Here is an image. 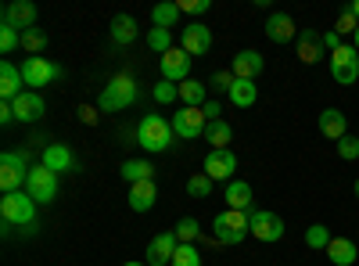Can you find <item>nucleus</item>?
Here are the masks:
<instances>
[{
	"mask_svg": "<svg viewBox=\"0 0 359 266\" xmlns=\"http://www.w3.org/2000/svg\"><path fill=\"white\" fill-rule=\"evenodd\" d=\"M237 108H252L255 101H259V86H255V79H237L233 86H230V94H226Z\"/></svg>",
	"mask_w": 359,
	"mask_h": 266,
	"instance_id": "nucleus-27",
	"label": "nucleus"
},
{
	"mask_svg": "<svg viewBox=\"0 0 359 266\" xmlns=\"http://www.w3.org/2000/svg\"><path fill=\"white\" fill-rule=\"evenodd\" d=\"M47 47V33L43 29H29V33H22V51H29L33 58H40Z\"/></svg>",
	"mask_w": 359,
	"mask_h": 266,
	"instance_id": "nucleus-33",
	"label": "nucleus"
},
{
	"mask_svg": "<svg viewBox=\"0 0 359 266\" xmlns=\"http://www.w3.org/2000/svg\"><path fill=\"white\" fill-rule=\"evenodd\" d=\"M327 259H331L334 266H352L359 259V248L348 238H331V245H327Z\"/></svg>",
	"mask_w": 359,
	"mask_h": 266,
	"instance_id": "nucleus-25",
	"label": "nucleus"
},
{
	"mask_svg": "<svg viewBox=\"0 0 359 266\" xmlns=\"http://www.w3.org/2000/svg\"><path fill=\"white\" fill-rule=\"evenodd\" d=\"M208 130V115L205 108H180L172 115V133L184 137V140H194V137H205Z\"/></svg>",
	"mask_w": 359,
	"mask_h": 266,
	"instance_id": "nucleus-8",
	"label": "nucleus"
},
{
	"mask_svg": "<svg viewBox=\"0 0 359 266\" xmlns=\"http://www.w3.org/2000/svg\"><path fill=\"white\" fill-rule=\"evenodd\" d=\"M327 62H331V76H334V83L348 86V83L359 79V51H355L352 44H341L338 51H331V54H327Z\"/></svg>",
	"mask_w": 359,
	"mask_h": 266,
	"instance_id": "nucleus-6",
	"label": "nucleus"
},
{
	"mask_svg": "<svg viewBox=\"0 0 359 266\" xmlns=\"http://www.w3.org/2000/svg\"><path fill=\"white\" fill-rule=\"evenodd\" d=\"M233 83H237V76H233L230 69H226V72H216V76H212V86H219V91H226V94H230V86H233Z\"/></svg>",
	"mask_w": 359,
	"mask_h": 266,
	"instance_id": "nucleus-43",
	"label": "nucleus"
},
{
	"mask_svg": "<svg viewBox=\"0 0 359 266\" xmlns=\"http://www.w3.org/2000/svg\"><path fill=\"white\" fill-rule=\"evenodd\" d=\"M223 201H226V209H241V213H248V209H252V184H245V180H230Z\"/></svg>",
	"mask_w": 359,
	"mask_h": 266,
	"instance_id": "nucleus-24",
	"label": "nucleus"
},
{
	"mask_svg": "<svg viewBox=\"0 0 359 266\" xmlns=\"http://www.w3.org/2000/svg\"><path fill=\"white\" fill-rule=\"evenodd\" d=\"M25 194L36 205H50L57 198V173H50L43 162L33 166V173H29V180H25Z\"/></svg>",
	"mask_w": 359,
	"mask_h": 266,
	"instance_id": "nucleus-7",
	"label": "nucleus"
},
{
	"mask_svg": "<svg viewBox=\"0 0 359 266\" xmlns=\"http://www.w3.org/2000/svg\"><path fill=\"white\" fill-rule=\"evenodd\" d=\"M162 79H169V83L191 79V54L184 47H172L162 54Z\"/></svg>",
	"mask_w": 359,
	"mask_h": 266,
	"instance_id": "nucleus-11",
	"label": "nucleus"
},
{
	"mask_svg": "<svg viewBox=\"0 0 359 266\" xmlns=\"http://www.w3.org/2000/svg\"><path fill=\"white\" fill-rule=\"evenodd\" d=\"M180 15H184V11H180V4H172V0H165V4H158V8L151 11V22H155V29H172Z\"/></svg>",
	"mask_w": 359,
	"mask_h": 266,
	"instance_id": "nucleus-31",
	"label": "nucleus"
},
{
	"mask_svg": "<svg viewBox=\"0 0 359 266\" xmlns=\"http://www.w3.org/2000/svg\"><path fill=\"white\" fill-rule=\"evenodd\" d=\"M352 47H355V51H359V29H355V36H352Z\"/></svg>",
	"mask_w": 359,
	"mask_h": 266,
	"instance_id": "nucleus-48",
	"label": "nucleus"
},
{
	"mask_svg": "<svg viewBox=\"0 0 359 266\" xmlns=\"http://www.w3.org/2000/svg\"><path fill=\"white\" fill-rule=\"evenodd\" d=\"M79 119H83L86 126H94V123H97V108H90V105H79Z\"/></svg>",
	"mask_w": 359,
	"mask_h": 266,
	"instance_id": "nucleus-44",
	"label": "nucleus"
},
{
	"mask_svg": "<svg viewBox=\"0 0 359 266\" xmlns=\"http://www.w3.org/2000/svg\"><path fill=\"white\" fill-rule=\"evenodd\" d=\"M338 159H345V162H355L359 159V137H341L338 140Z\"/></svg>",
	"mask_w": 359,
	"mask_h": 266,
	"instance_id": "nucleus-40",
	"label": "nucleus"
},
{
	"mask_svg": "<svg viewBox=\"0 0 359 266\" xmlns=\"http://www.w3.org/2000/svg\"><path fill=\"white\" fill-rule=\"evenodd\" d=\"M172 123H165L162 115H144L137 126V140L144 152H165V147H172Z\"/></svg>",
	"mask_w": 359,
	"mask_h": 266,
	"instance_id": "nucleus-4",
	"label": "nucleus"
},
{
	"mask_svg": "<svg viewBox=\"0 0 359 266\" xmlns=\"http://www.w3.org/2000/svg\"><path fill=\"white\" fill-rule=\"evenodd\" d=\"M208 8H212V0H180V11H184V15H205Z\"/></svg>",
	"mask_w": 359,
	"mask_h": 266,
	"instance_id": "nucleus-42",
	"label": "nucleus"
},
{
	"mask_svg": "<svg viewBox=\"0 0 359 266\" xmlns=\"http://www.w3.org/2000/svg\"><path fill=\"white\" fill-rule=\"evenodd\" d=\"M0 216H4V223H11V227H33L36 223V201L25 191L4 194L0 198Z\"/></svg>",
	"mask_w": 359,
	"mask_h": 266,
	"instance_id": "nucleus-5",
	"label": "nucleus"
},
{
	"mask_svg": "<svg viewBox=\"0 0 359 266\" xmlns=\"http://www.w3.org/2000/svg\"><path fill=\"white\" fill-rule=\"evenodd\" d=\"M36 22V4L33 0H11V4L4 8V25L18 29V33H29Z\"/></svg>",
	"mask_w": 359,
	"mask_h": 266,
	"instance_id": "nucleus-13",
	"label": "nucleus"
},
{
	"mask_svg": "<svg viewBox=\"0 0 359 266\" xmlns=\"http://www.w3.org/2000/svg\"><path fill=\"white\" fill-rule=\"evenodd\" d=\"M352 191H355V198H359V180H355V187H352Z\"/></svg>",
	"mask_w": 359,
	"mask_h": 266,
	"instance_id": "nucleus-50",
	"label": "nucleus"
},
{
	"mask_svg": "<svg viewBox=\"0 0 359 266\" xmlns=\"http://www.w3.org/2000/svg\"><path fill=\"white\" fill-rule=\"evenodd\" d=\"M155 101L158 105H169V101H176L180 98V83H169V79H162V83H155Z\"/></svg>",
	"mask_w": 359,
	"mask_h": 266,
	"instance_id": "nucleus-38",
	"label": "nucleus"
},
{
	"mask_svg": "<svg viewBox=\"0 0 359 266\" xmlns=\"http://www.w3.org/2000/svg\"><path fill=\"white\" fill-rule=\"evenodd\" d=\"M133 101H137V83H133V76L118 72V76L108 79V86L101 91L97 108H101V112H123V108H130Z\"/></svg>",
	"mask_w": 359,
	"mask_h": 266,
	"instance_id": "nucleus-2",
	"label": "nucleus"
},
{
	"mask_svg": "<svg viewBox=\"0 0 359 266\" xmlns=\"http://www.w3.org/2000/svg\"><path fill=\"white\" fill-rule=\"evenodd\" d=\"M262 69H266V62H262L259 51H237L233 62H230V72H233L237 79H255Z\"/></svg>",
	"mask_w": 359,
	"mask_h": 266,
	"instance_id": "nucleus-17",
	"label": "nucleus"
},
{
	"mask_svg": "<svg viewBox=\"0 0 359 266\" xmlns=\"http://www.w3.org/2000/svg\"><path fill=\"white\" fill-rule=\"evenodd\" d=\"M155 201H158V187H155V180L130 184V209H133V213H147Z\"/></svg>",
	"mask_w": 359,
	"mask_h": 266,
	"instance_id": "nucleus-22",
	"label": "nucleus"
},
{
	"mask_svg": "<svg viewBox=\"0 0 359 266\" xmlns=\"http://www.w3.org/2000/svg\"><path fill=\"white\" fill-rule=\"evenodd\" d=\"M29 173H33V166H29V155L25 152H4L0 155V191L4 194H15L25 187Z\"/></svg>",
	"mask_w": 359,
	"mask_h": 266,
	"instance_id": "nucleus-3",
	"label": "nucleus"
},
{
	"mask_svg": "<svg viewBox=\"0 0 359 266\" xmlns=\"http://www.w3.org/2000/svg\"><path fill=\"white\" fill-rule=\"evenodd\" d=\"M219 112H223V108H219V101H205V115H208V123H216V119H223Z\"/></svg>",
	"mask_w": 359,
	"mask_h": 266,
	"instance_id": "nucleus-45",
	"label": "nucleus"
},
{
	"mask_svg": "<svg viewBox=\"0 0 359 266\" xmlns=\"http://www.w3.org/2000/svg\"><path fill=\"white\" fill-rule=\"evenodd\" d=\"M212 230H216V245H241L248 234H252V213L223 209V213L212 220Z\"/></svg>",
	"mask_w": 359,
	"mask_h": 266,
	"instance_id": "nucleus-1",
	"label": "nucleus"
},
{
	"mask_svg": "<svg viewBox=\"0 0 359 266\" xmlns=\"http://www.w3.org/2000/svg\"><path fill=\"white\" fill-rule=\"evenodd\" d=\"M0 123H15V108H11V101H0Z\"/></svg>",
	"mask_w": 359,
	"mask_h": 266,
	"instance_id": "nucleus-46",
	"label": "nucleus"
},
{
	"mask_svg": "<svg viewBox=\"0 0 359 266\" xmlns=\"http://www.w3.org/2000/svg\"><path fill=\"white\" fill-rule=\"evenodd\" d=\"M252 238H259L266 245L280 241L284 238V220L269 209H252Z\"/></svg>",
	"mask_w": 359,
	"mask_h": 266,
	"instance_id": "nucleus-9",
	"label": "nucleus"
},
{
	"mask_svg": "<svg viewBox=\"0 0 359 266\" xmlns=\"http://www.w3.org/2000/svg\"><path fill=\"white\" fill-rule=\"evenodd\" d=\"M320 133L327 137V140H341V137H348V119H345V112H338V108H323L320 112Z\"/></svg>",
	"mask_w": 359,
	"mask_h": 266,
	"instance_id": "nucleus-19",
	"label": "nucleus"
},
{
	"mask_svg": "<svg viewBox=\"0 0 359 266\" xmlns=\"http://www.w3.org/2000/svg\"><path fill=\"white\" fill-rule=\"evenodd\" d=\"M108 33H111V40H115L118 47L133 44V40H137V18H133V15H115Z\"/></svg>",
	"mask_w": 359,
	"mask_h": 266,
	"instance_id": "nucleus-26",
	"label": "nucleus"
},
{
	"mask_svg": "<svg viewBox=\"0 0 359 266\" xmlns=\"http://www.w3.org/2000/svg\"><path fill=\"white\" fill-rule=\"evenodd\" d=\"M11 108H15V119L18 123H36L40 115H43V98L36 91H25V94H18L11 101Z\"/></svg>",
	"mask_w": 359,
	"mask_h": 266,
	"instance_id": "nucleus-18",
	"label": "nucleus"
},
{
	"mask_svg": "<svg viewBox=\"0 0 359 266\" xmlns=\"http://www.w3.org/2000/svg\"><path fill=\"white\" fill-rule=\"evenodd\" d=\"M205 140L212 144V152H223V147L233 140V130H230V123H223V119L208 123V130H205Z\"/></svg>",
	"mask_w": 359,
	"mask_h": 266,
	"instance_id": "nucleus-29",
	"label": "nucleus"
},
{
	"mask_svg": "<svg viewBox=\"0 0 359 266\" xmlns=\"http://www.w3.org/2000/svg\"><path fill=\"white\" fill-rule=\"evenodd\" d=\"M212 176H205V173H194L191 176V180H187V194L191 198H208V194H212Z\"/></svg>",
	"mask_w": 359,
	"mask_h": 266,
	"instance_id": "nucleus-34",
	"label": "nucleus"
},
{
	"mask_svg": "<svg viewBox=\"0 0 359 266\" xmlns=\"http://www.w3.org/2000/svg\"><path fill=\"white\" fill-rule=\"evenodd\" d=\"M266 36L273 40V44H291L298 40V29H294V18L284 15V11H273L266 18Z\"/></svg>",
	"mask_w": 359,
	"mask_h": 266,
	"instance_id": "nucleus-16",
	"label": "nucleus"
},
{
	"mask_svg": "<svg viewBox=\"0 0 359 266\" xmlns=\"http://www.w3.org/2000/svg\"><path fill=\"white\" fill-rule=\"evenodd\" d=\"M201 173L212 176V180H233V173H237V155L230 152V147H223V152H208Z\"/></svg>",
	"mask_w": 359,
	"mask_h": 266,
	"instance_id": "nucleus-10",
	"label": "nucleus"
},
{
	"mask_svg": "<svg viewBox=\"0 0 359 266\" xmlns=\"http://www.w3.org/2000/svg\"><path fill=\"white\" fill-rule=\"evenodd\" d=\"M147 47L158 51V54L172 51V33H169V29H151V33H147Z\"/></svg>",
	"mask_w": 359,
	"mask_h": 266,
	"instance_id": "nucleus-36",
	"label": "nucleus"
},
{
	"mask_svg": "<svg viewBox=\"0 0 359 266\" xmlns=\"http://www.w3.org/2000/svg\"><path fill=\"white\" fill-rule=\"evenodd\" d=\"M205 91H208V86L205 83H198V79H184V83H180V101H184L187 108H205Z\"/></svg>",
	"mask_w": 359,
	"mask_h": 266,
	"instance_id": "nucleus-28",
	"label": "nucleus"
},
{
	"mask_svg": "<svg viewBox=\"0 0 359 266\" xmlns=\"http://www.w3.org/2000/svg\"><path fill=\"white\" fill-rule=\"evenodd\" d=\"M18 47H22V33H18V29H11V25H0V51L11 54V51H18Z\"/></svg>",
	"mask_w": 359,
	"mask_h": 266,
	"instance_id": "nucleus-37",
	"label": "nucleus"
},
{
	"mask_svg": "<svg viewBox=\"0 0 359 266\" xmlns=\"http://www.w3.org/2000/svg\"><path fill=\"white\" fill-rule=\"evenodd\" d=\"M22 69H15L11 62H0V98L4 101H15L18 94H25L22 91Z\"/></svg>",
	"mask_w": 359,
	"mask_h": 266,
	"instance_id": "nucleus-23",
	"label": "nucleus"
},
{
	"mask_svg": "<svg viewBox=\"0 0 359 266\" xmlns=\"http://www.w3.org/2000/svg\"><path fill=\"white\" fill-rule=\"evenodd\" d=\"M123 266H147V262H123Z\"/></svg>",
	"mask_w": 359,
	"mask_h": 266,
	"instance_id": "nucleus-49",
	"label": "nucleus"
},
{
	"mask_svg": "<svg viewBox=\"0 0 359 266\" xmlns=\"http://www.w3.org/2000/svg\"><path fill=\"white\" fill-rule=\"evenodd\" d=\"M172 266H201V255L194 245H180L176 255H172Z\"/></svg>",
	"mask_w": 359,
	"mask_h": 266,
	"instance_id": "nucleus-39",
	"label": "nucleus"
},
{
	"mask_svg": "<svg viewBox=\"0 0 359 266\" xmlns=\"http://www.w3.org/2000/svg\"><path fill=\"white\" fill-rule=\"evenodd\" d=\"M180 47H184L191 58L205 54L208 47H212V29L201 25V22H191V25L184 29V33H180Z\"/></svg>",
	"mask_w": 359,
	"mask_h": 266,
	"instance_id": "nucleus-14",
	"label": "nucleus"
},
{
	"mask_svg": "<svg viewBox=\"0 0 359 266\" xmlns=\"http://www.w3.org/2000/svg\"><path fill=\"white\" fill-rule=\"evenodd\" d=\"M306 245H309V248H323V252H327V245H331V230H327L323 223H313V227L306 230Z\"/></svg>",
	"mask_w": 359,
	"mask_h": 266,
	"instance_id": "nucleus-35",
	"label": "nucleus"
},
{
	"mask_svg": "<svg viewBox=\"0 0 359 266\" xmlns=\"http://www.w3.org/2000/svg\"><path fill=\"white\" fill-rule=\"evenodd\" d=\"M323 47L338 51V47H341V36H338V33H323Z\"/></svg>",
	"mask_w": 359,
	"mask_h": 266,
	"instance_id": "nucleus-47",
	"label": "nucleus"
},
{
	"mask_svg": "<svg viewBox=\"0 0 359 266\" xmlns=\"http://www.w3.org/2000/svg\"><path fill=\"white\" fill-rule=\"evenodd\" d=\"M355 29H359V18L352 15V8H345V11L338 15V36H341V33H352V36H355Z\"/></svg>",
	"mask_w": 359,
	"mask_h": 266,
	"instance_id": "nucleus-41",
	"label": "nucleus"
},
{
	"mask_svg": "<svg viewBox=\"0 0 359 266\" xmlns=\"http://www.w3.org/2000/svg\"><path fill=\"white\" fill-rule=\"evenodd\" d=\"M57 76H62V69L50 65L47 58H25V62H22V79H25V86H47V83L57 79Z\"/></svg>",
	"mask_w": 359,
	"mask_h": 266,
	"instance_id": "nucleus-12",
	"label": "nucleus"
},
{
	"mask_svg": "<svg viewBox=\"0 0 359 266\" xmlns=\"http://www.w3.org/2000/svg\"><path fill=\"white\" fill-rule=\"evenodd\" d=\"M320 58H323V33H313V29L298 33V62H302V65H316Z\"/></svg>",
	"mask_w": 359,
	"mask_h": 266,
	"instance_id": "nucleus-20",
	"label": "nucleus"
},
{
	"mask_svg": "<svg viewBox=\"0 0 359 266\" xmlns=\"http://www.w3.org/2000/svg\"><path fill=\"white\" fill-rule=\"evenodd\" d=\"M198 230H201V227H198V220H191V216H184V220L172 227V234H176L180 245H194V241H198Z\"/></svg>",
	"mask_w": 359,
	"mask_h": 266,
	"instance_id": "nucleus-32",
	"label": "nucleus"
},
{
	"mask_svg": "<svg viewBox=\"0 0 359 266\" xmlns=\"http://www.w3.org/2000/svg\"><path fill=\"white\" fill-rule=\"evenodd\" d=\"M123 176L130 184H140V180H155V166L151 162H144V159H130L123 166Z\"/></svg>",
	"mask_w": 359,
	"mask_h": 266,
	"instance_id": "nucleus-30",
	"label": "nucleus"
},
{
	"mask_svg": "<svg viewBox=\"0 0 359 266\" xmlns=\"http://www.w3.org/2000/svg\"><path fill=\"white\" fill-rule=\"evenodd\" d=\"M176 248H180V241H176L172 230H165V234H158V238H151V245H147V266H165V262L172 266Z\"/></svg>",
	"mask_w": 359,
	"mask_h": 266,
	"instance_id": "nucleus-15",
	"label": "nucleus"
},
{
	"mask_svg": "<svg viewBox=\"0 0 359 266\" xmlns=\"http://www.w3.org/2000/svg\"><path fill=\"white\" fill-rule=\"evenodd\" d=\"M43 166L50 173H69V169H76V155L69 152L65 144H47L43 147Z\"/></svg>",
	"mask_w": 359,
	"mask_h": 266,
	"instance_id": "nucleus-21",
	"label": "nucleus"
}]
</instances>
